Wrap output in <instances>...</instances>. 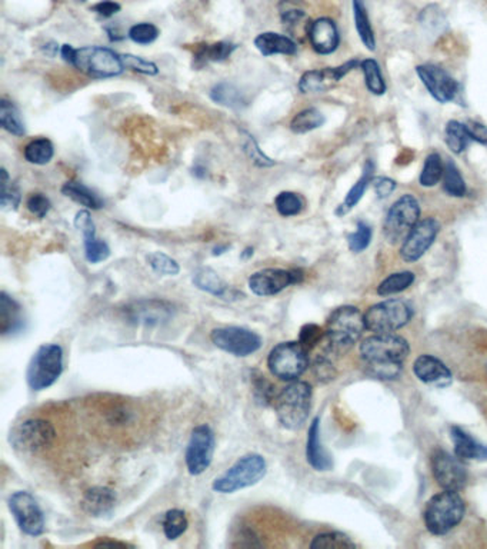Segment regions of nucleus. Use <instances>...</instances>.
<instances>
[{
  "label": "nucleus",
  "mask_w": 487,
  "mask_h": 549,
  "mask_svg": "<svg viewBox=\"0 0 487 549\" xmlns=\"http://www.w3.org/2000/svg\"><path fill=\"white\" fill-rule=\"evenodd\" d=\"M359 352L369 375L381 381H392L404 370L411 345L395 333H374L360 344Z\"/></svg>",
  "instance_id": "1"
},
{
  "label": "nucleus",
  "mask_w": 487,
  "mask_h": 549,
  "mask_svg": "<svg viewBox=\"0 0 487 549\" xmlns=\"http://www.w3.org/2000/svg\"><path fill=\"white\" fill-rule=\"evenodd\" d=\"M366 330L365 315L356 306H341L334 309L327 319L325 341L327 351L334 355H341L357 344L363 332Z\"/></svg>",
  "instance_id": "2"
},
{
  "label": "nucleus",
  "mask_w": 487,
  "mask_h": 549,
  "mask_svg": "<svg viewBox=\"0 0 487 549\" xmlns=\"http://www.w3.org/2000/svg\"><path fill=\"white\" fill-rule=\"evenodd\" d=\"M60 53L67 63L74 65L88 76L114 77L125 70L121 55L103 46L75 49L70 44H63Z\"/></svg>",
  "instance_id": "3"
},
{
  "label": "nucleus",
  "mask_w": 487,
  "mask_h": 549,
  "mask_svg": "<svg viewBox=\"0 0 487 549\" xmlns=\"http://www.w3.org/2000/svg\"><path fill=\"white\" fill-rule=\"evenodd\" d=\"M311 396L310 385L303 381L292 382L276 395V417L283 428L297 431L306 424L311 410Z\"/></svg>",
  "instance_id": "4"
},
{
  "label": "nucleus",
  "mask_w": 487,
  "mask_h": 549,
  "mask_svg": "<svg viewBox=\"0 0 487 549\" xmlns=\"http://www.w3.org/2000/svg\"><path fill=\"white\" fill-rule=\"evenodd\" d=\"M268 473V464L262 455L247 454L213 481V491L217 494H235L261 482Z\"/></svg>",
  "instance_id": "5"
},
{
  "label": "nucleus",
  "mask_w": 487,
  "mask_h": 549,
  "mask_svg": "<svg viewBox=\"0 0 487 549\" xmlns=\"http://www.w3.org/2000/svg\"><path fill=\"white\" fill-rule=\"evenodd\" d=\"M465 501L459 492H439L428 502L425 524L433 535H446L458 527L465 518Z\"/></svg>",
  "instance_id": "6"
},
{
  "label": "nucleus",
  "mask_w": 487,
  "mask_h": 549,
  "mask_svg": "<svg viewBox=\"0 0 487 549\" xmlns=\"http://www.w3.org/2000/svg\"><path fill=\"white\" fill-rule=\"evenodd\" d=\"M63 372V349L58 344H44L30 359L26 381L32 391L41 392L56 384Z\"/></svg>",
  "instance_id": "7"
},
{
  "label": "nucleus",
  "mask_w": 487,
  "mask_h": 549,
  "mask_svg": "<svg viewBox=\"0 0 487 549\" xmlns=\"http://www.w3.org/2000/svg\"><path fill=\"white\" fill-rule=\"evenodd\" d=\"M413 318L412 305L404 299L379 302L365 314L366 330L374 333H395L411 322Z\"/></svg>",
  "instance_id": "8"
},
{
  "label": "nucleus",
  "mask_w": 487,
  "mask_h": 549,
  "mask_svg": "<svg viewBox=\"0 0 487 549\" xmlns=\"http://www.w3.org/2000/svg\"><path fill=\"white\" fill-rule=\"evenodd\" d=\"M308 366V349L301 342H282L269 354V370L280 381H296L306 372Z\"/></svg>",
  "instance_id": "9"
},
{
  "label": "nucleus",
  "mask_w": 487,
  "mask_h": 549,
  "mask_svg": "<svg viewBox=\"0 0 487 549\" xmlns=\"http://www.w3.org/2000/svg\"><path fill=\"white\" fill-rule=\"evenodd\" d=\"M420 220V205L413 195H402L397 201L390 206L383 224V235L386 241L392 245L397 242L405 241L414 225Z\"/></svg>",
  "instance_id": "10"
},
{
  "label": "nucleus",
  "mask_w": 487,
  "mask_h": 549,
  "mask_svg": "<svg viewBox=\"0 0 487 549\" xmlns=\"http://www.w3.org/2000/svg\"><path fill=\"white\" fill-rule=\"evenodd\" d=\"M55 440V426L44 419L23 421L11 434L12 445L23 454H37L48 450Z\"/></svg>",
  "instance_id": "11"
},
{
  "label": "nucleus",
  "mask_w": 487,
  "mask_h": 549,
  "mask_svg": "<svg viewBox=\"0 0 487 549\" xmlns=\"http://www.w3.org/2000/svg\"><path fill=\"white\" fill-rule=\"evenodd\" d=\"M210 341L226 354L246 358L262 348V338L242 326H224L210 332Z\"/></svg>",
  "instance_id": "12"
},
{
  "label": "nucleus",
  "mask_w": 487,
  "mask_h": 549,
  "mask_svg": "<svg viewBox=\"0 0 487 549\" xmlns=\"http://www.w3.org/2000/svg\"><path fill=\"white\" fill-rule=\"evenodd\" d=\"M216 448L215 434L209 425H198L192 431L191 438L187 442L186 461L187 471L193 476L202 475L209 469Z\"/></svg>",
  "instance_id": "13"
},
{
  "label": "nucleus",
  "mask_w": 487,
  "mask_h": 549,
  "mask_svg": "<svg viewBox=\"0 0 487 549\" xmlns=\"http://www.w3.org/2000/svg\"><path fill=\"white\" fill-rule=\"evenodd\" d=\"M9 509L19 529L29 537H39L44 532V515L34 495L16 491L9 498Z\"/></svg>",
  "instance_id": "14"
},
{
  "label": "nucleus",
  "mask_w": 487,
  "mask_h": 549,
  "mask_svg": "<svg viewBox=\"0 0 487 549\" xmlns=\"http://www.w3.org/2000/svg\"><path fill=\"white\" fill-rule=\"evenodd\" d=\"M304 274L301 269H278L268 267L262 271L255 272L247 281L249 290L256 297H273L289 286L296 285L303 281Z\"/></svg>",
  "instance_id": "15"
},
{
  "label": "nucleus",
  "mask_w": 487,
  "mask_h": 549,
  "mask_svg": "<svg viewBox=\"0 0 487 549\" xmlns=\"http://www.w3.org/2000/svg\"><path fill=\"white\" fill-rule=\"evenodd\" d=\"M432 473L437 485L446 491H462L467 482V473L462 459L446 450H437L433 452Z\"/></svg>",
  "instance_id": "16"
},
{
  "label": "nucleus",
  "mask_w": 487,
  "mask_h": 549,
  "mask_svg": "<svg viewBox=\"0 0 487 549\" xmlns=\"http://www.w3.org/2000/svg\"><path fill=\"white\" fill-rule=\"evenodd\" d=\"M439 232V220L435 218L419 220L402 243V248H400L402 259L407 264H413L420 259L435 243Z\"/></svg>",
  "instance_id": "17"
},
{
  "label": "nucleus",
  "mask_w": 487,
  "mask_h": 549,
  "mask_svg": "<svg viewBox=\"0 0 487 549\" xmlns=\"http://www.w3.org/2000/svg\"><path fill=\"white\" fill-rule=\"evenodd\" d=\"M360 60L352 59L337 68H323V69L308 70L302 75L299 89L302 93H323L334 89L339 82L350 74L353 69L360 68Z\"/></svg>",
  "instance_id": "18"
},
{
  "label": "nucleus",
  "mask_w": 487,
  "mask_h": 549,
  "mask_svg": "<svg viewBox=\"0 0 487 549\" xmlns=\"http://www.w3.org/2000/svg\"><path fill=\"white\" fill-rule=\"evenodd\" d=\"M416 74L420 77L421 84H425L433 99L439 103H449L456 99L460 84L447 74L446 70L437 65H420L416 68Z\"/></svg>",
  "instance_id": "19"
},
{
  "label": "nucleus",
  "mask_w": 487,
  "mask_h": 549,
  "mask_svg": "<svg viewBox=\"0 0 487 549\" xmlns=\"http://www.w3.org/2000/svg\"><path fill=\"white\" fill-rule=\"evenodd\" d=\"M129 322L140 326H158L169 322L173 318V305L166 300H135L125 308Z\"/></svg>",
  "instance_id": "20"
},
{
  "label": "nucleus",
  "mask_w": 487,
  "mask_h": 549,
  "mask_svg": "<svg viewBox=\"0 0 487 549\" xmlns=\"http://www.w3.org/2000/svg\"><path fill=\"white\" fill-rule=\"evenodd\" d=\"M75 227L83 234L84 255L90 264H100L110 257V248L106 242L96 236L95 222L89 211H79L75 218Z\"/></svg>",
  "instance_id": "21"
},
{
  "label": "nucleus",
  "mask_w": 487,
  "mask_h": 549,
  "mask_svg": "<svg viewBox=\"0 0 487 549\" xmlns=\"http://www.w3.org/2000/svg\"><path fill=\"white\" fill-rule=\"evenodd\" d=\"M413 372L419 381L436 388H446L453 381L451 370L433 355L419 356L413 363Z\"/></svg>",
  "instance_id": "22"
},
{
  "label": "nucleus",
  "mask_w": 487,
  "mask_h": 549,
  "mask_svg": "<svg viewBox=\"0 0 487 549\" xmlns=\"http://www.w3.org/2000/svg\"><path fill=\"white\" fill-rule=\"evenodd\" d=\"M308 37L311 48L319 55L334 53L341 44L336 23L329 18L316 19L315 22H311L309 26Z\"/></svg>",
  "instance_id": "23"
},
{
  "label": "nucleus",
  "mask_w": 487,
  "mask_h": 549,
  "mask_svg": "<svg viewBox=\"0 0 487 549\" xmlns=\"http://www.w3.org/2000/svg\"><path fill=\"white\" fill-rule=\"evenodd\" d=\"M192 282L198 290L210 293L220 299L232 300L242 297V293H239L231 285H227L224 279L220 278V274L213 271L212 267H199L198 271L193 274Z\"/></svg>",
  "instance_id": "24"
},
{
  "label": "nucleus",
  "mask_w": 487,
  "mask_h": 549,
  "mask_svg": "<svg viewBox=\"0 0 487 549\" xmlns=\"http://www.w3.org/2000/svg\"><path fill=\"white\" fill-rule=\"evenodd\" d=\"M306 459L309 465L315 471H329L334 466L332 458L327 454V450L323 448L322 440H320V419L315 418L311 421L310 428L308 433V442H306Z\"/></svg>",
  "instance_id": "25"
},
{
  "label": "nucleus",
  "mask_w": 487,
  "mask_h": 549,
  "mask_svg": "<svg viewBox=\"0 0 487 549\" xmlns=\"http://www.w3.org/2000/svg\"><path fill=\"white\" fill-rule=\"evenodd\" d=\"M82 509L95 518L109 515L116 505V494L110 488L93 487L84 492Z\"/></svg>",
  "instance_id": "26"
},
{
  "label": "nucleus",
  "mask_w": 487,
  "mask_h": 549,
  "mask_svg": "<svg viewBox=\"0 0 487 549\" xmlns=\"http://www.w3.org/2000/svg\"><path fill=\"white\" fill-rule=\"evenodd\" d=\"M453 440L454 455L465 461H487V445L477 442L475 438L465 433L462 428L453 426L451 429Z\"/></svg>",
  "instance_id": "27"
},
{
  "label": "nucleus",
  "mask_w": 487,
  "mask_h": 549,
  "mask_svg": "<svg viewBox=\"0 0 487 549\" xmlns=\"http://www.w3.org/2000/svg\"><path fill=\"white\" fill-rule=\"evenodd\" d=\"M255 46L263 56L295 55L297 44L294 39L275 32H264L255 39Z\"/></svg>",
  "instance_id": "28"
},
{
  "label": "nucleus",
  "mask_w": 487,
  "mask_h": 549,
  "mask_svg": "<svg viewBox=\"0 0 487 549\" xmlns=\"http://www.w3.org/2000/svg\"><path fill=\"white\" fill-rule=\"evenodd\" d=\"M22 308L8 293H0V332L4 337L22 330Z\"/></svg>",
  "instance_id": "29"
},
{
  "label": "nucleus",
  "mask_w": 487,
  "mask_h": 549,
  "mask_svg": "<svg viewBox=\"0 0 487 549\" xmlns=\"http://www.w3.org/2000/svg\"><path fill=\"white\" fill-rule=\"evenodd\" d=\"M374 163L372 161H366L365 166H363V173L360 176V179L353 185L352 189L346 195L345 201L339 208L336 209L337 217H345L346 213L350 212L360 199L363 198V195L367 191L370 183L373 180Z\"/></svg>",
  "instance_id": "30"
},
{
  "label": "nucleus",
  "mask_w": 487,
  "mask_h": 549,
  "mask_svg": "<svg viewBox=\"0 0 487 549\" xmlns=\"http://www.w3.org/2000/svg\"><path fill=\"white\" fill-rule=\"evenodd\" d=\"M236 44H227V42H217V44H196L193 53V65L196 68H202L210 62H222L224 59L235 52Z\"/></svg>",
  "instance_id": "31"
},
{
  "label": "nucleus",
  "mask_w": 487,
  "mask_h": 549,
  "mask_svg": "<svg viewBox=\"0 0 487 549\" xmlns=\"http://www.w3.org/2000/svg\"><path fill=\"white\" fill-rule=\"evenodd\" d=\"M62 194L79 205L84 206V208L93 209V211L103 208V201L99 198V195H96L90 187H86L82 182L70 180V182L65 183L62 187Z\"/></svg>",
  "instance_id": "32"
},
{
  "label": "nucleus",
  "mask_w": 487,
  "mask_h": 549,
  "mask_svg": "<svg viewBox=\"0 0 487 549\" xmlns=\"http://www.w3.org/2000/svg\"><path fill=\"white\" fill-rule=\"evenodd\" d=\"M353 16H355V26L359 35L360 41L369 51L376 49V37H374L373 28L370 23L369 13L363 0H353Z\"/></svg>",
  "instance_id": "33"
},
{
  "label": "nucleus",
  "mask_w": 487,
  "mask_h": 549,
  "mask_svg": "<svg viewBox=\"0 0 487 549\" xmlns=\"http://www.w3.org/2000/svg\"><path fill=\"white\" fill-rule=\"evenodd\" d=\"M210 98L213 102L222 107H231V109H240L245 107L246 99L242 92L239 91L236 86L227 82L217 84L210 92Z\"/></svg>",
  "instance_id": "34"
},
{
  "label": "nucleus",
  "mask_w": 487,
  "mask_h": 549,
  "mask_svg": "<svg viewBox=\"0 0 487 549\" xmlns=\"http://www.w3.org/2000/svg\"><path fill=\"white\" fill-rule=\"evenodd\" d=\"M444 142L453 154L460 155L467 149L472 139H470L465 123L451 121L447 122L446 129H444Z\"/></svg>",
  "instance_id": "35"
},
{
  "label": "nucleus",
  "mask_w": 487,
  "mask_h": 549,
  "mask_svg": "<svg viewBox=\"0 0 487 549\" xmlns=\"http://www.w3.org/2000/svg\"><path fill=\"white\" fill-rule=\"evenodd\" d=\"M360 69L365 75L367 91L376 96L385 95L388 86H386L385 77L381 75L379 63L374 59H365L360 63Z\"/></svg>",
  "instance_id": "36"
},
{
  "label": "nucleus",
  "mask_w": 487,
  "mask_h": 549,
  "mask_svg": "<svg viewBox=\"0 0 487 549\" xmlns=\"http://www.w3.org/2000/svg\"><path fill=\"white\" fill-rule=\"evenodd\" d=\"M0 125L12 135L23 136L26 133L25 123L18 107L9 100H0Z\"/></svg>",
  "instance_id": "37"
},
{
  "label": "nucleus",
  "mask_w": 487,
  "mask_h": 549,
  "mask_svg": "<svg viewBox=\"0 0 487 549\" xmlns=\"http://www.w3.org/2000/svg\"><path fill=\"white\" fill-rule=\"evenodd\" d=\"M23 154H25L26 161L30 162V163L46 165L53 158L55 147H53V143L51 140L41 138V139H35L27 143Z\"/></svg>",
  "instance_id": "38"
},
{
  "label": "nucleus",
  "mask_w": 487,
  "mask_h": 549,
  "mask_svg": "<svg viewBox=\"0 0 487 549\" xmlns=\"http://www.w3.org/2000/svg\"><path fill=\"white\" fill-rule=\"evenodd\" d=\"M442 180H444V191L446 192L449 196H453V198H463V196H466V194H467L465 179H463L462 173H460V171H459L454 162H446Z\"/></svg>",
  "instance_id": "39"
},
{
  "label": "nucleus",
  "mask_w": 487,
  "mask_h": 549,
  "mask_svg": "<svg viewBox=\"0 0 487 549\" xmlns=\"http://www.w3.org/2000/svg\"><path fill=\"white\" fill-rule=\"evenodd\" d=\"M414 279H416V276L411 271L389 274L388 278L383 279L381 285L378 286V293L381 297H390V295L404 292L407 288L413 285Z\"/></svg>",
  "instance_id": "40"
},
{
  "label": "nucleus",
  "mask_w": 487,
  "mask_h": 549,
  "mask_svg": "<svg viewBox=\"0 0 487 549\" xmlns=\"http://www.w3.org/2000/svg\"><path fill=\"white\" fill-rule=\"evenodd\" d=\"M325 123V116H323L320 110L315 109V107H309V109L302 110L290 122V129L295 133H308L310 131L320 128Z\"/></svg>",
  "instance_id": "41"
},
{
  "label": "nucleus",
  "mask_w": 487,
  "mask_h": 549,
  "mask_svg": "<svg viewBox=\"0 0 487 549\" xmlns=\"http://www.w3.org/2000/svg\"><path fill=\"white\" fill-rule=\"evenodd\" d=\"M444 165L442 162V156L436 152L428 155L426 158L425 165L421 169L419 183L423 187H436L437 183L444 178Z\"/></svg>",
  "instance_id": "42"
},
{
  "label": "nucleus",
  "mask_w": 487,
  "mask_h": 549,
  "mask_svg": "<svg viewBox=\"0 0 487 549\" xmlns=\"http://www.w3.org/2000/svg\"><path fill=\"white\" fill-rule=\"evenodd\" d=\"M189 527L186 513L182 509H170L163 518V532L169 541L180 538Z\"/></svg>",
  "instance_id": "43"
},
{
  "label": "nucleus",
  "mask_w": 487,
  "mask_h": 549,
  "mask_svg": "<svg viewBox=\"0 0 487 549\" xmlns=\"http://www.w3.org/2000/svg\"><path fill=\"white\" fill-rule=\"evenodd\" d=\"M310 548L316 549H348L356 548L355 542L349 538L348 535L342 532H326L313 538Z\"/></svg>",
  "instance_id": "44"
},
{
  "label": "nucleus",
  "mask_w": 487,
  "mask_h": 549,
  "mask_svg": "<svg viewBox=\"0 0 487 549\" xmlns=\"http://www.w3.org/2000/svg\"><path fill=\"white\" fill-rule=\"evenodd\" d=\"M279 9L282 22L289 28L290 32H295V28L302 25L306 19V12L301 6V0H282Z\"/></svg>",
  "instance_id": "45"
},
{
  "label": "nucleus",
  "mask_w": 487,
  "mask_h": 549,
  "mask_svg": "<svg viewBox=\"0 0 487 549\" xmlns=\"http://www.w3.org/2000/svg\"><path fill=\"white\" fill-rule=\"evenodd\" d=\"M276 211L282 217H296L303 209V201L295 192H280L275 199Z\"/></svg>",
  "instance_id": "46"
},
{
  "label": "nucleus",
  "mask_w": 487,
  "mask_h": 549,
  "mask_svg": "<svg viewBox=\"0 0 487 549\" xmlns=\"http://www.w3.org/2000/svg\"><path fill=\"white\" fill-rule=\"evenodd\" d=\"M147 264L156 274L163 276H177L180 272L179 264L173 258L163 252H153L147 255Z\"/></svg>",
  "instance_id": "47"
},
{
  "label": "nucleus",
  "mask_w": 487,
  "mask_h": 549,
  "mask_svg": "<svg viewBox=\"0 0 487 549\" xmlns=\"http://www.w3.org/2000/svg\"><path fill=\"white\" fill-rule=\"evenodd\" d=\"M20 192L19 187L13 183L9 182L8 172L2 169V195H0V205L4 211H12V209H18L20 205Z\"/></svg>",
  "instance_id": "48"
},
{
  "label": "nucleus",
  "mask_w": 487,
  "mask_h": 549,
  "mask_svg": "<svg viewBox=\"0 0 487 549\" xmlns=\"http://www.w3.org/2000/svg\"><path fill=\"white\" fill-rule=\"evenodd\" d=\"M372 235H373L372 227L366 222H359L356 231L348 236L349 250L355 253L367 250V246L370 245V241H372Z\"/></svg>",
  "instance_id": "49"
},
{
  "label": "nucleus",
  "mask_w": 487,
  "mask_h": 549,
  "mask_svg": "<svg viewBox=\"0 0 487 549\" xmlns=\"http://www.w3.org/2000/svg\"><path fill=\"white\" fill-rule=\"evenodd\" d=\"M253 395H255V400H256L257 402L266 407V405H271V402H275V386H273L266 378L259 375V377L253 379Z\"/></svg>",
  "instance_id": "50"
},
{
  "label": "nucleus",
  "mask_w": 487,
  "mask_h": 549,
  "mask_svg": "<svg viewBox=\"0 0 487 549\" xmlns=\"http://www.w3.org/2000/svg\"><path fill=\"white\" fill-rule=\"evenodd\" d=\"M128 36L137 44H149L156 41L159 29L152 23H137L129 29Z\"/></svg>",
  "instance_id": "51"
},
{
  "label": "nucleus",
  "mask_w": 487,
  "mask_h": 549,
  "mask_svg": "<svg viewBox=\"0 0 487 549\" xmlns=\"http://www.w3.org/2000/svg\"><path fill=\"white\" fill-rule=\"evenodd\" d=\"M121 58L125 69L133 70V72H137V74L147 75V76L158 75V67L153 62L146 60V59L135 55H121Z\"/></svg>",
  "instance_id": "52"
},
{
  "label": "nucleus",
  "mask_w": 487,
  "mask_h": 549,
  "mask_svg": "<svg viewBox=\"0 0 487 549\" xmlns=\"http://www.w3.org/2000/svg\"><path fill=\"white\" fill-rule=\"evenodd\" d=\"M243 149H245V154L247 155V158H249L255 165L259 166V168H271V166L275 165V161H271V158H268V156L262 152L256 140L253 139V136H247V139H246L245 145H243Z\"/></svg>",
  "instance_id": "53"
},
{
  "label": "nucleus",
  "mask_w": 487,
  "mask_h": 549,
  "mask_svg": "<svg viewBox=\"0 0 487 549\" xmlns=\"http://www.w3.org/2000/svg\"><path fill=\"white\" fill-rule=\"evenodd\" d=\"M326 332H323L322 328L315 323H308L304 325L301 330V337H299V342L303 345L304 348L310 351L315 348L316 345L319 344L322 339H325Z\"/></svg>",
  "instance_id": "54"
},
{
  "label": "nucleus",
  "mask_w": 487,
  "mask_h": 549,
  "mask_svg": "<svg viewBox=\"0 0 487 549\" xmlns=\"http://www.w3.org/2000/svg\"><path fill=\"white\" fill-rule=\"evenodd\" d=\"M313 372L320 382H330L336 377L334 363L327 356H318L313 363Z\"/></svg>",
  "instance_id": "55"
},
{
  "label": "nucleus",
  "mask_w": 487,
  "mask_h": 549,
  "mask_svg": "<svg viewBox=\"0 0 487 549\" xmlns=\"http://www.w3.org/2000/svg\"><path fill=\"white\" fill-rule=\"evenodd\" d=\"M27 209L30 212L34 213L35 217L44 218L51 211V201L48 196H44L43 194H32L27 199Z\"/></svg>",
  "instance_id": "56"
},
{
  "label": "nucleus",
  "mask_w": 487,
  "mask_h": 549,
  "mask_svg": "<svg viewBox=\"0 0 487 549\" xmlns=\"http://www.w3.org/2000/svg\"><path fill=\"white\" fill-rule=\"evenodd\" d=\"M372 185H373L374 192H376V195H378L381 199L388 198L396 189L395 180L390 179V178H386V176L373 178Z\"/></svg>",
  "instance_id": "57"
},
{
  "label": "nucleus",
  "mask_w": 487,
  "mask_h": 549,
  "mask_svg": "<svg viewBox=\"0 0 487 549\" xmlns=\"http://www.w3.org/2000/svg\"><path fill=\"white\" fill-rule=\"evenodd\" d=\"M467 132H469L470 139L487 147V126L480 122L469 121L465 123Z\"/></svg>",
  "instance_id": "58"
},
{
  "label": "nucleus",
  "mask_w": 487,
  "mask_h": 549,
  "mask_svg": "<svg viewBox=\"0 0 487 549\" xmlns=\"http://www.w3.org/2000/svg\"><path fill=\"white\" fill-rule=\"evenodd\" d=\"M92 11L102 18H110V16L116 15L118 12H121V4L112 2V0H103V2L92 6Z\"/></svg>",
  "instance_id": "59"
},
{
  "label": "nucleus",
  "mask_w": 487,
  "mask_h": 549,
  "mask_svg": "<svg viewBox=\"0 0 487 549\" xmlns=\"http://www.w3.org/2000/svg\"><path fill=\"white\" fill-rule=\"evenodd\" d=\"M43 52L44 53H46V55L53 58V56H56V53L59 52V46H58V44H44Z\"/></svg>",
  "instance_id": "60"
},
{
  "label": "nucleus",
  "mask_w": 487,
  "mask_h": 549,
  "mask_svg": "<svg viewBox=\"0 0 487 549\" xmlns=\"http://www.w3.org/2000/svg\"><path fill=\"white\" fill-rule=\"evenodd\" d=\"M128 546V544H123V542H118V541H102L99 542V544H96V546Z\"/></svg>",
  "instance_id": "61"
},
{
  "label": "nucleus",
  "mask_w": 487,
  "mask_h": 549,
  "mask_svg": "<svg viewBox=\"0 0 487 549\" xmlns=\"http://www.w3.org/2000/svg\"><path fill=\"white\" fill-rule=\"evenodd\" d=\"M193 175L198 176V178H203L206 175V169L202 168V166H194Z\"/></svg>",
  "instance_id": "62"
},
{
  "label": "nucleus",
  "mask_w": 487,
  "mask_h": 549,
  "mask_svg": "<svg viewBox=\"0 0 487 549\" xmlns=\"http://www.w3.org/2000/svg\"><path fill=\"white\" fill-rule=\"evenodd\" d=\"M252 255H253L252 248H247V250L245 251V253H243L242 258H249V257H252Z\"/></svg>",
  "instance_id": "63"
},
{
  "label": "nucleus",
  "mask_w": 487,
  "mask_h": 549,
  "mask_svg": "<svg viewBox=\"0 0 487 549\" xmlns=\"http://www.w3.org/2000/svg\"><path fill=\"white\" fill-rule=\"evenodd\" d=\"M81 2H84V0H81Z\"/></svg>",
  "instance_id": "64"
}]
</instances>
